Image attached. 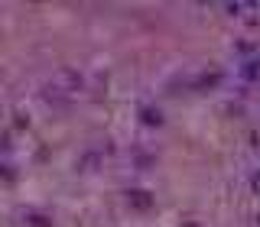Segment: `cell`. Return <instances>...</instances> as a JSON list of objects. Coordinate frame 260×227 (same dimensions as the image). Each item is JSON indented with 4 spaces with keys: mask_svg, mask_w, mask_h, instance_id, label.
<instances>
[{
    "mask_svg": "<svg viewBox=\"0 0 260 227\" xmlns=\"http://www.w3.org/2000/svg\"><path fill=\"white\" fill-rule=\"evenodd\" d=\"M78 88H81V75L72 71V68H62L59 75L49 81V91H52V94H75Z\"/></svg>",
    "mask_w": 260,
    "mask_h": 227,
    "instance_id": "obj_1",
    "label": "cell"
},
{
    "mask_svg": "<svg viewBox=\"0 0 260 227\" xmlns=\"http://www.w3.org/2000/svg\"><path fill=\"white\" fill-rule=\"evenodd\" d=\"M127 205L137 208V211H150V208H153V195L143 192V188H130V192H127Z\"/></svg>",
    "mask_w": 260,
    "mask_h": 227,
    "instance_id": "obj_2",
    "label": "cell"
},
{
    "mask_svg": "<svg viewBox=\"0 0 260 227\" xmlns=\"http://www.w3.org/2000/svg\"><path fill=\"white\" fill-rule=\"evenodd\" d=\"M140 117H143V124H146V127H159V124H162L159 107H143V110H140Z\"/></svg>",
    "mask_w": 260,
    "mask_h": 227,
    "instance_id": "obj_3",
    "label": "cell"
},
{
    "mask_svg": "<svg viewBox=\"0 0 260 227\" xmlns=\"http://www.w3.org/2000/svg\"><path fill=\"white\" fill-rule=\"evenodd\" d=\"M218 81H221V75H218V71H215V75H205V78L199 81V85H202V88H215Z\"/></svg>",
    "mask_w": 260,
    "mask_h": 227,
    "instance_id": "obj_4",
    "label": "cell"
},
{
    "mask_svg": "<svg viewBox=\"0 0 260 227\" xmlns=\"http://www.w3.org/2000/svg\"><path fill=\"white\" fill-rule=\"evenodd\" d=\"M250 188H254V192H257V195H260V172H257V175H254V178H250Z\"/></svg>",
    "mask_w": 260,
    "mask_h": 227,
    "instance_id": "obj_5",
    "label": "cell"
},
{
    "mask_svg": "<svg viewBox=\"0 0 260 227\" xmlns=\"http://www.w3.org/2000/svg\"><path fill=\"white\" fill-rule=\"evenodd\" d=\"M250 75H260V62H257V68H254V71H250Z\"/></svg>",
    "mask_w": 260,
    "mask_h": 227,
    "instance_id": "obj_6",
    "label": "cell"
}]
</instances>
